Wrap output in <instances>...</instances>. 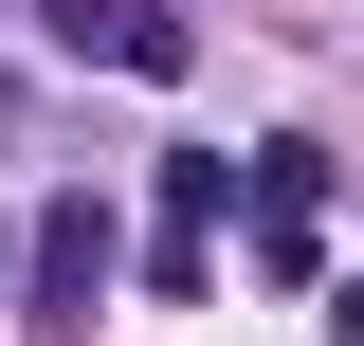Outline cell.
Masks as SVG:
<instances>
[{
    "label": "cell",
    "instance_id": "cell-2",
    "mask_svg": "<svg viewBox=\"0 0 364 346\" xmlns=\"http://www.w3.org/2000/svg\"><path fill=\"white\" fill-rule=\"evenodd\" d=\"M237 219H255L273 273H328V146H255V201Z\"/></svg>",
    "mask_w": 364,
    "mask_h": 346
},
{
    "label": "cell",
    "instance_id": "cell-5",
    "mask_svg": "<svg viewBox=\"0 0 364 346\" xmlns=\"http://www.w3.org/2000/svg\"><path fill=\"white\" fill-rule=\"evenodd\" d=\"M328 346H364V273H328Z\"/></svg>",
    "mask_w": 364,
    "mask_h": 346
},
{
    "label": "cell",
    "instance_id": "cell-6",
    "mask_svg": "<svg viewBox=\"0 0 364 346\" xmlns=\"http://www.w3.org/2000/svg\"><path fill=\"white\" fill-rule=\"evenodd\" d=\"M18 237H37V219H0V292H18Z\"/></svg>",
    "mask_w": 364,
    "mask_h": 346
},
{
    "label": "cell",
    "instance_id": "cell-4",
    "mask_svg": "<svg viewBox=\"0 0 364 346\" xmlns=\"http://www.w3.org/2000/svg\"><path fill=\"white\" fill-rule=\"evenodd\" d=\"M237 201H255V164H219V146H164V237H219Z\"/></svg>",
    "mask_w": 364,
    "mask_h": 346
},
{
    "label": "cell",
    "instance_id": "cell-1",
    "mask_svg": "<svg viewBox=\"0 0 364 346\" xmlns=\"http://www.w3.org/2000/svg\"><path fill=\"white\" fill-rule=\"evenodd\" d=\"M109 273H128V219L91 201H37V237H18V310H37V328H91V292H109Z\"/></svg>",
    "mask_w": 364,
    "mask_h": 346
},
{
    "label": "cell",
    "instance_id": "cell-3",
    "mask_svg": "<svg viewBox=\"0 0 364 346\" xmlns=\"http://www.w3.org/2000/svg\"><path fill=\"white\" fill-rule=\"evenodd\" d=\"M55 55H109V73H146V91H182V55H200V37H182L164 0H55Z\"/></svg>",
    "mask_w": 364,
    "mask_h": 346
}]
</instances>
